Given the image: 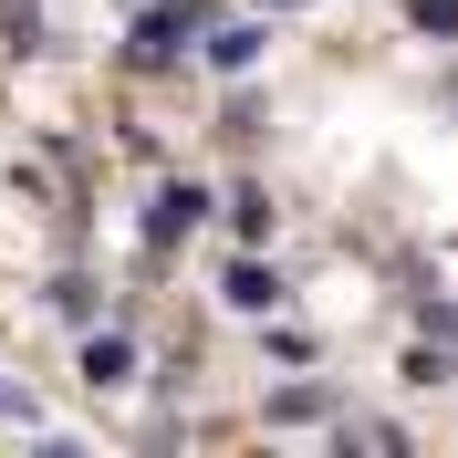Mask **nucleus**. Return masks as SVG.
<instances>
[{
    "label": "nucleus",
    "mask_w": 458,
    "mask_h": 458,
    "mask_svg": "<svg viewBox=\"0 0 458 458\" xmlns=\"http://www.w3.org/2000/svg\"><path fill=\"white\" fill-rule=\"evenodd\" d=\"M199 42H208V11H199V0H146V11H136V42H125V63H136V73H177Z\"/></svg>",
    "instance_id": "obj_1"
},
{
    "label": "nucleus",
    "mask_w": 458,
    "mask_h": 458,
    "mask_svg": "<svg viewBox=\"0 0 458 458\" xmlns=\"http://www.w3.org/2000/svg\"><path fill=\"white\" fill-rule=\"evenodd\" d=\"M208 219H219V199H208L199 177H157V188H146V250H177V240H199Z\"/></svg>",
    "instance_id": "obj_2"
},
{
    "label": "nucleus",
    "mask_w": 458,
    "mask_h": 458,
    "mask_svg": "<svg viewBox=\"0 0 458 458\" xmlns=\"http://www.w3.org/2000/svg\"><path fill=\"white\" fill-rule=\"evenodd\" d=\"M219 302L240 323H271V313H292V271H282V260H229V271H219Z\"/></svg>",
    "instance_id": "obj_3"
},
{
    "label": "nucleus",
    "mask_w": 458,
    "mask_h": 458,
    "mask_svg": "<svg viewBox=\"0 0 458 458\" xmlns=\"http://www.w3.org/2000/svg\"><path fill=\"white\" fill-rule=\"evenodd\" d=\"M73 365H84V396H125V386H136V334H125V323H105V334H84V354H73Z\"/></svg>",
    "instance_id": "obj_4"
},
{
    "label": "nucleus",
    "mask_w": 458,
    "mask_h": 458,
    "mask_svg": "<svg viewBox=\"0 0 458 458\" xmlns=\"http://www.w3.org/2000/svg\"><path fill=\"white\" fill-rule=\"evenodd\" d=\"M260 42H271L260 21H208V42H199V53H208V73H250V63H260Z\"/></svg>",
    "instance_id": "obj_5"
},
{
    "label": "nucleus",
    "mask_w": 458,
    "mask_h": 458,
    "mask_svg": "<svg viewBox=\"0 0 458 458\" xmlns=\"http://www.w3.org/2000/svg\"><path fill=\"white\" fill-rule=\"evenodd\" d=\"M219 219L240 229V240H271V229H282V208H271V188H260V177H240V188L219 199Z\"/></svg>",
    "instance_id": "obj_6"
},
{
    "label": "nucleus",
    "mask_w": 458,
    "mask_h": 458,
    "mask_svg": "<svg viewBox=\"0 0 458 458\" xmlns=\"http://www.w3.org/2000/svg\"><path fill=\"white\" fill-rule=\"evenodd\" d=\"M53 313L94 334V313H105V282H94V271H53Z\"/></svg>",
    "instance_id": "obj_7"
},
{
    "label": "nucleus",
    "mask_w": 458,
    "mask_h": 458,
    "mask_svg": "<svg viewBox=\"0 0 458 458\" xmlns=\"http://www.w3.org/2000/svg\"><path fill=\"white\" fill-rule=\"evenodd\" d=\"M0 42H11V53H42V42H53L42 0H0Z\"/></svg>",
    "instance_id": "obj_8"
},
{
    "label": "nucleus",
    "mask_w": 458,
    "mask_h": 458,
    "mask_svg": "<svg viewBox=\"0 0 458 458\" xmlns=\"http://www.w3.org/2000/svg\"><path fill=\"white\" fill-rule=\"evenodd\" d=\"M260 354H271V365H313V334H302L292 313H271L260 323Z\"/></svg>",
    "instance_id": "obj_9"
},
{
    "label": "nucleus",
    "mask_w": 458,
    "mask_h": 458,
    "mask_svg": "<svg viewBox=\"0 0 458 458\" xmlns=\"http://www.w3.org/2000/svg\"><path fill=\"white\" fill-rule=\"evenodd\" d=\"M313 417H334L323 386H282V396H271V428H313Z\"/></svg>",
    "instance_id": "obj_10"
},
{
    "label": "nucleus",
    "mask_w": 458,
    "mask_h": 458,
    "mask_svg": "<svg viewBox=\"0 0 458 458\" xmlns=\"http://www.w3.org/2000/svg\"><path fill=\"white\" fill-rule=\"evenodd\" d=\"M334 448H406V428H386V417H334Z\"/></svg>",
    "instance_id": "obj_11"
},
{
    "label": "nucleus",
    "mask_w": 458,
    "mask_h": 458,
    "mask_svg": "<svg viewBox=\"0 0 458 458\" xmlns=\"http://www.w3.org/2000/svg\"><path fill=\"white\" fill-rule=\"evenodd\" d=\"M448 375H458V354H448V334H437V344H417V354H406V386H448Z\"/></svg>",
    "instance_id": "obj_12"
},
{
    "label": "nucleus",
    "mask_w": 458,
    "mask_h": 458,
    "mask_svg": "<svg viewBox=\"0 0 458 458\" xmlns=\"http://www.w3.org/2000/svg\"><path fill=\"white\" fill-rule=\"evenodd\" d=\"M406 21L428 31V42H458V0H417V11H406Z\"/></svg>",
    "instance_id": "obj_13"
},
{
    "label": "nucleus",
    "mask_w": 458,
    "mask_h": 458,
    "mask_svg": "<svg viewBox=\"0 0 458 458\" xmlns=\"http://www.w3.org/2000/svg\"><path fill=\"white\" fill-rule=\"evenodd\" d=\"M0 417H31V396H21V386H0Z\"/></svg>",
    "instance_id": "obj_14"
},
{
    "label": "nucleus",
    "mask_w": 458,
    "mask_h": 458,
    "mask_svg": "<svg viewBox=\"0 0 458 458\" xmlns=\"http://www.w3.org/2000/svg\"><path fill=\"white\" fill-rule=\"evenodd\" d=\"M260 11H302V0H260Z\"/></svg>",
    "instance_id": "obj_15"
}]
</instances>
